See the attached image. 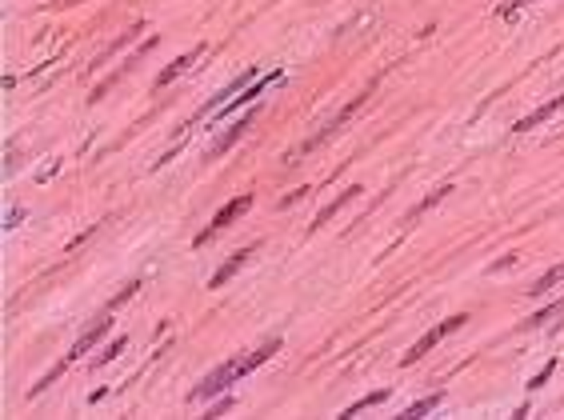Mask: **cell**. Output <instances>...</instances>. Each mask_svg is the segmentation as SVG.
I'll return each mask as SVG.
<instances>
[{"label": "cell", "instance_id": "cell-1", "mask_svg": "<svg viewBox=\"0 0 564 420\" xmlns=\"http://www.w3.org/2000/svg\"><path fill=\"white\" fill-rule=\"evenodd\" d=\"M236 381H240V357L228 360V364H221L216 372H209V376H204V381L192 388V400H209V396L224 393V388H233Z\"/></svg>", "mask_w": 564, "mask_h": 420}, {"label": "cell", "instance_id": "cell-2", "mask_svg": "<svg viewBox=\"0 0 564 420\" xmlns=\"http://www.w3.org/2000/svg\"><path fill=\"white\" fill-rule=\"evenodd\" d=\"M465 321H468V316H465V312H460V316H448V321H444V324H436L432 333H424V336H420V340H417V345H412V348H408V352H405V357H400V364H417V360L424 357V352H432V348L441 345L444 336H448V333H456V328H460V324H465Z\"/></svg>", "mask_w": 564, "mask_h": 420}, {"label": "cell", "instance_id": "cell-3", "mask_svg": "<svg viewBox=\"0 0 564 420\" xmlns=\"http://www.w3.org/2000/svg\"><path fill=\"white\" fill-rule=\"evenodd\" d=\"M248 209H252V192H240V197H233V200H228V204H224L221 212H216V216H212V224H209V228H204V233L197 236V245H209L212 236H216V233H224V228H228V224H233L236 216H240V212H248Z\"/></svg>", "mask_w": 564, "mask_h": 420}, {"label": "cell", "instance_id": "cell-4", "mask_svg": "<svg viewBox=\"0 0 564 420\" xmlns=\"http://www.w3.org/2000/svg\"><path fill=\"white\" fill-rule=\"evenodd\" d=\"M252 121H257V109H248L245 116H240V121H233V124H228V132H224L221 140H216V144L209 149V156H212V161H216V156H224V152L233 149L236 140H240V136L248 132V124H252Z\"/></svg>", "mask_w": 564, "mask_h": 420}, {"label": "cell", "instance_id": "cell-5", "mask_svg": "<svg viewBox=\"0 0 564 420\" xmlns=\"http://www.w3.org/2000/svg\"><path fill=\"white\" fill-rule=\"evenodd\" d=\"M276 80H281V68H276V73H264V76H260V80H257L252 88H245V97H240V100H224L221 109H216V116H233V112L240 109V104H248V100H257L260 92H264L269 85H276Z\"/></svg>", "mask_w": 564, "mask_h": 420}, {"label": "cell", "instance_id": "cell-6", "mask_svg": "<svg viewBox=\"0 0 564 420\" xmlns=\"http://www.w3.org/2000/svg\"><path fill=\"white\" fill-rule=\"evenodd\" d=\"M260 245H248V248H240V252H233V260H228V264H224L221 272H212V280H209V288H221V285H228V280H233L236 272L245 268V260L252 257V252H257Z\"/></svg>", "mask_w": 564, "mask_h": 420}, {"label": "cell", "instance_id": "cell-7", "mask_svg": "<svg viewBox=\"0 0 564 420\" xmlns=\"http://www.w3.org/2000/svg\"><path fill=\"white\" fill-rule=\"evenodd\" d=\"M564 109V97H556V100H548V104H540L532 116H525V121H516L513 124V132H528V128H537V124H544L548 116H556V112Z\"/></svg>", "mask_w": 564, "mask_h": 420}, {"label": "cell", "instance_id": "cell-8", "mask_svg": "<svg viewBox=\"0 0 564 420\" xmlns=\"http://www.w3.org/2000/svg\"><path fill=\"white\" fill-rule=\"evenodd\" d=\"M356 192H364V188H360V185H352V188H344L341 197H336V200H329V204H324V209H320V212H317V221L308 224V228H320V224H329V221H332V216H336V212H341V209H344V204H348V200H352V197H356Z\"/></svg>", "mask_w": 564, "mask_h": 420}, {"label": "cell", "instance_id": "cell-9", "mask_svg": "<svg viewBox=\"0 0 564 420\" xmlns=\"http://www.w3.org/2000/svg\"><path fill=\"white\" fill-rule=\"evenodd\" d=\"M109 328H112V321H109V316H100V321L92 324V328H88V333H85V336H80V340H76V345H73V352H68V360L85 357L88 348L97 345V340H100V336H104V333H109Z\"/></svg>", "mask_w": 564, "mask_h": 420}, {"label": "cell", "instance_id": "cell-10", "mask_svg": "<svg viewBox=\"0 0 564 420\" xmlns=\"http://www.w3.org/2000/svg\"><path fill=\"white\" fill-rule=\"evenodd\" d=\"M272 352H281V336H276V340H264V345H260L257 352H248V357H240V376H248L252 369H260V364H264V360L272 357Z\"/></svg>", "mask_w": 564, "mask_h": 420}, {"label": "cell", "instance_id": "cell-11", "mask_svg": "<svg viewBox=\"0 0 564 420\" xmlns=\"http://www.w3.org/2000/svg\"><path fill=\"white\" fill-rule=\"evenodd\" d=\"M200 52H204V44H197V49H192V52H184V56H176V61H172L168 68H164V73L157 76V85H160V88H164V85H172V80H176V76H180L184 68H188V64L197 61Z\"/></svg>", "mask_w": 564, "mask_h": 420}, {"label": "cell", "instance_id": "cell-12", "mask_svg": "<svg viewBox=\"0 0 564 420\" xmlns=\"http://www.w3.org/2000/svg\"><path fill=\"white\" fill-rule=\"evenodd\" d=\"M560 280H564V260H560V264H552V268L544 272L540 280H532V288H528V297H544V292H548V288H556Z\"/></svg>", "mask_w": 564, "mask_h": 420}, {"label": "cell", "instance_id": "cell-13", "mask_svg": "<svg viewBox=\"0 0 564 420\" xmlns=\"http://www.w3.org/2000/svg\"><path fill=\"white\" fill-rule=\"evenodd\" d=\"M384 400H388V388H381V393H368V396H360V400H356V404H348V408H344V416H356V412H360V408L384 404Z\"/></svg>", "mask_w": 564, "mask_h": 420}, {"label": "cell", "instance_id": "cell-14", "mask_svg": "<svg viewBox=\"0 0 564 420\" xmlns=\"http://www.w3.org/2000/svg\"><path fill=\"white\" fill-rule=\"evenodd\" d=\"M441 400H444V393H432V396H424V400H417V404L408 408L405 416H408V420H417V416H424V412H432V408L441 404Z\"/></svg>", "mask_w": 564, "mask_h": 420}, {"label": "cell", "instance_id": "cell-15", "mask_svg": "<svg viewBox=\"0 0 564 420\" xmlns=\"http://www.w3.org/2000/svg\"><path fill=\"white\" fill-rule=\"evenodd\" d=\"M556 312H564V300H556V304H548V309H540L537 316H532V321L525 324V328H544V324H548L552 316H556Z\"/></svg>", "mask_w": 564, "mask_h": 420}, {"label": "cell", "instance_id": "cell-16", "mask_svg": "<svg viewBox=\"0 0 564 420\" xmlns=\"http://www.w3.org/2000/svg\"><path fill=\"white\" fill-rule=\"evenodd\" d=\"M124 345H128V340H124V336H116V340H112L109 348H104V352H100V364H109V360H116L124 352Z\"/></svg>", "mask_w": 564, "mask_h": 420}, {"label": "cell", "instance_id": "cell-17", "mask_svg": "<svg viewBox=\"0 0 564 420\" xmlns=\"http://www.w3.org/2000/svg\"><path fill=\"white\" fill-rule=\"evenodd\" d=\"M552 372H556V360H548V364H544V369H540V372H537V376H532V384H528V388H540V384L548 381Z\"/></svg>", "mask_w": 564, "mask_h": 420}, {"label": "cell", "instance_id": "cell-18", "mask_svg": "<svg viewBox=\"0 0 564 420\" xmlns=\"http://www.w3.org/2000/svg\"><path fill=\"white\" fill-rule=\"evenodd\" d=\"M525 4H532V0H508V4H501V8H496V13H501V16H513L516 8H525Z\"/></svg>", "mask_w": 564, "mask_h": 420}]
</instances>
